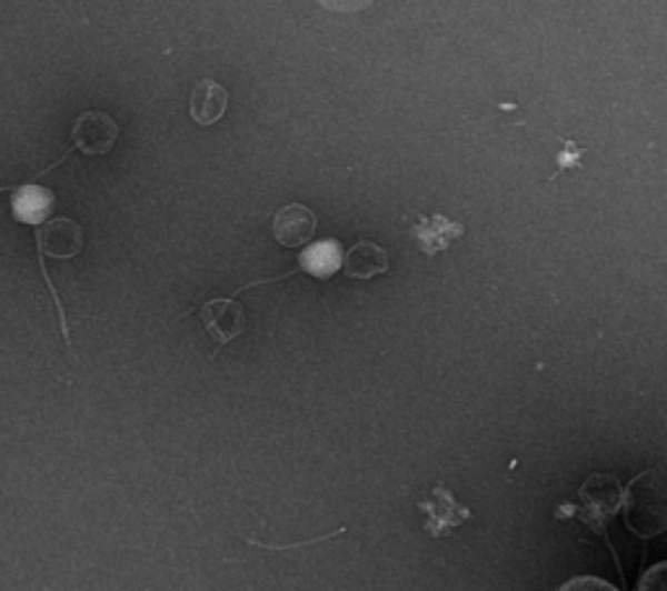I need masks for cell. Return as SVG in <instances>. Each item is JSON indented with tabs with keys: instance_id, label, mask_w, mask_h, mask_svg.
<instances>
[{
	"instance_id": "6da1fadb",
	"label": "cell",
	"mask_w": 667,
	"mask_h": 591,
	"mask_svg": "<svg viewBox=\"0 0 667 591\" xmlns=\"http://www.w3.org/2000/svg\"><path fill=\"white\" fill-rule=\"evenodd\" d=\"M417 509L426 513V532L434 540H444L446 534H451V529L467 524L472 519V511L467 505H461L449 488H444L441 482L436 484L428 500H417Z\"/></svg>"
},
{
	"instance_id": "7a4b0ae2",
	"label": "cell",
	"mask_w": 667,
	"mask_h": 591,
	"mask_svg": "<svg viewBox=\"0 0 667 591\" xmlns=\"http://www.w3.org/2000/svg\"><path fill=\"white\" fill-rule=\"evenodd\" d=\"M71 141H73V151H81V154L87 157L110 154L118 141V123L108 116V112H100V110L81 112L73 123Z\"/></svg>"
},
{
	"instance_id": "3957f363",
	"label": "cell",
	"mask_w": 667,
	"mask_h": 591,
	"mask_svg": "<svg viewBox=\"0 0 667 591\" xmlns=\"http://www.w3.org/2000/svg\"><path fill=\"white\" fill-rule=\"evenodd\" d=\"M203 325H207L209 337L217 342V352H222L232 339H238L246 331V313L238 302V294L232 298H215L203 302L199 310ZM217 352L211 358H217Z\"/></svg>"
},
{
	"instance_id": "277c9868",
	"label": "cell",
	"mask_w": 667,
	"mask_h": 591,
	"mask_svg": "<svg viewBox=\"0 0 667 591\" xmlns=\"http://www.w3.org/2000/svg\"><path fill=\"white\" fill-rule=\"evenodd\" d=\"M37 259H73L83 250V230L73 219L58 217L50 222H42L34 232Z\"/></svg>"
},
{
	"instance_id": "5b68a950",
	"label": "cell",
	"mask_w": 667,
	"mask_h": 591,
	"mask_svg": "<svg viewBox=\"0 0 667 591\" xmlns=\"http://www.w3.org/2000/svg\"><path fill=\"white\" fill-rule=\"evenodd\" d=\"M11 193V214L19 224L40 227L48 222L52 207H56V196L50 188L37 186V180H27L21 186H0V193Z\"/></svg>"
},
{
	"instance_id": "8992f818",
	"label": "cell",
	"mask_w": 667,
	"mask_h": 591,
	"mask_svg": "<svg viewBox=\"0 0 667 591\" xmlns=\"http://www.w3.org/2000/svg\"><path fill=\"white\" fill-rule=\"evenodd\" d=\"M465 224L454 222V219L444 214H422L417 222L409 227V238L417 242V248L426 256H438L444 250H449L454 242L465 238Z\"/></svg>"
},
{
	"instance_id": "52a82bcc",
	"label": "cell",
	"mask_w": 667,
	"mask_h": 591,
	"mask_svg": "<svg viewBox=\"0 0 667 591\" xmlns=\"http://www.w3.org/2000/svg\"><path fill=\"white\" fill-rule=\"evenodd\" d=\"M316 224L313 211L302 203H290V207L277 209L271 230H275V240L282 248H302L313 240Z\"/></svg>"
},
{
	"instance_id": "ba28073f",
	"label": "cell",
	"mask_w": 667,
	"mask_h": 591,
	"mask_svg": "<svg viewBox=\"0 0 667 591\" xmlns=\"http://www.w3.org/2000/svg\"><path fill=\"white\" fill-rule=\"evenodd\" d=\"M342 261H345V250L339 246L337 238L318 240L302 246L298 269L295 271H302V274L313 277L318 282H331V279L342 271Z\"/></svg>"
},
{
	"instance_id": "9c48e42d",
	"label": "cell",
	"mask_w": 667,
	"mask_h": 591,
	"mask_svg": "<svg viewBox=\"0 0 667 591\" xmlns=\"http://www.w3.org/2000/svg\"><path fill=\"white\" fill-rule=\"evenodd\" d=\"M342 271L345 277L358 279V282H368V279L381 277L389 271V253L374 240H358L345 253Z\"/></svg>"
},
{
	"instance_id": "30bf717a",
	"label": "cell",
	"mask_w": 667,
	"mask_h": 591,
	"mask_svg": "<svg viewBox=\"0 0 667 591\" xmlns=\"http://www.w3.org/2000/svg\"><path fill=\"white\" fill-rule=\"evenodd\" d=\"M227 102H230V94L222 83L211 81V79H201L196 83L193 94H191V118L193 123H199L203 128L219 123L227 112Z\"/></svg>"
},
{
	"instance_id": "8fae6325",
	"label": "cell",
	"mask_w": 667,
	"mask_h": 591,
	"mask_svg": "<svg viewBox=\"0 0 667 591\" xmlns=\"http://www.w3.org/2000/svg\"><path fill=\"white\" fill-rule=\"evenodd\" d=\"M560 143H564V149H560V151H558V157H556L558 170H556V176H552V178H558L560 172L571 170V167H581V154H584V149L579 147V143H574L571 139H564ZM552 178H550V180H552Z\"/></svg>"
},
{
	"instance_id": "7c38bea8",
	"label": "cell",
	"mask_w": 667,
	"mask_h": 591,
	"mask_svg": "<svg viewBox=\"0 0 667 591\" xmlns=\"http://www.w3.org/2000/svg\"><path fill=\"white\" fill-rule=\"evenodd\" d=\"M316 3H321L326 11H334V13H358L370 9L376 0H316Z\"/></svg>"
}]
</instances>
